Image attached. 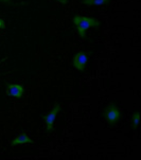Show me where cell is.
Listing matches in <instances>:
<instances>
[{"label":"cell","instance_id":"6da1fadb","mask_svg":"<svg viewBox=\"0 0 141 160\" xmlns=\"http://www.w3.org/2000/svg\"><path fill=\"white\" fill-rule=\"evenodd\" d=\"M72 21L77 26V30L80 36L83 37V38L85 37L86 30H88L89 28H97V27L100 26V22L97 19H94L93 17H88V16L75 15Z\"/></svg>","mask_w":141,"mask_h":160},{"label":"cell","instance_id":"7a4b0ae2","mask_svg":"<svg viewBox=\"0 0 141 160\" xmlns=\"http://www.w3.org/2000/svg\"><path fill=\"white\" fill-rule=\"evenodd\" d=\"M104 117L108 123L113 125V124L118 123V122L120 121L121 112H120V110H119V108L116 106L115 104H112L105 109Z\"/></svg>","mask_w":141,"mask_h":160},{"label":"cell","instance_id":"3957f363","mask_svg":"<svg viewBox=\"0 0 141 160\" xmlns=\"http://www.w3.org/2000/svg\"><path fill=\"white\" fill-rule=\"evenodd\" d=\"M61 110V106L59 104H55L54 107L52 108L50 113H48L47 116H45V123H46V127H47L48 131H52L53 128V124H54V121L56 119V116H58V112Z\"/></svg>","mask_w":141,"mask_h":160},{"label":"cell","instance_id":"277c9868","mask_svg":"<svg viewBox=\"0 0 141 160\" xmlns=\"http://www.w3.org/2000/svg\"><path fill=\"white\" fill-rule=\"evenodd\" d=\"M87 59H88L87 54L84 52V51H81V52H78L73 58V66L78 70H80V71H83L85 69V65L87 63Z\"/></svg>","mask_w":141,"mask_h":160},{"label":"cell","instance_id":"5b68a950","mask_svg":"<svg viewBox=\"0 0 141 160\" xmlns=\"http://www.w3.org/2000/svg\"><path fill=\"white\" fill-rule=\"evenodd\" d=\"M23 86L21 84H9L8 85V96L12 98H20L23 94Z\"/></svg>","mask_w":141,"mask_h":160},{"label":"cell","instance_id":"8992f818","mask_svg":"<svg viewBox=\"0 0 141 160\" xmlns=\"http://www.w3.org/2000/svg\"><path fill=\"white\" fill-rule=\"evenodd\" d=\"M23 143H33L30 138L27 136L26 134H21L19 136H17L14 140L11 142V145H17V144H23Z\"/></svg>","mask_w":141,"mask_h":160},{"label":"cell","instance_id":"52a82bcc","mask_svg":"<svg viewBox=\"0 0 141 160\" xmlns=\"http://www.w3.org/2000/svg\"><path fill=\"white\" fill-rule=\"evenodd\" d=\"M110 0H83L84 4L87 5H102L108 3Z\"/></svg>","mask_w":141,"mask_h":160},{"label":"cell","instance_id":"ba28073f","mask_svg":"<svg viewBox=\"0 0 141 160\" xmlns=\"http://www.w3.org/2000/svg\"><path fill=\"white\" fill-rule=\"evenodd\" d=\"M139 113L138 112H135L133 115V127H137L138 126V123H139Z\"/></svg>","mask_w":141,"mask_h":160},{"label":"cell","instance_id":"9c48e42d","mask_svg":"<svg viewBox=\"0 0 141 160\" xmlns=\"http://www.w3.org/2000/svg\"><path fill=\"white\" fill-rule=\"evenodd\" d=\"M5 28V23H4V20L0 18V29H4Z\"/></svg>","mask_w":141,"mask_h":160},{"label":"cell","instance_id":"30bf717a","mask_svg":"<svg viewBox=\"0 0 141 160\" xmlns=\"http://www.w3.org/2000/svg\"><path fill=\"white\" fill-rule=\"evenodd\" d=\"M59 2H62V3H66L67 2V0H58Z\"/></svg>","mask_w":141,"mask_h":160},{"label":"cell","instance_id":"8fae6325","mask_svg":"<svg viewBox=\"0 0 141 160\" xmlns=\"http://www.w3.org/2000/svg\"><path fill=\"white\" fill-rule=\"evenodd\" d=\"M0 1H2V2H8L9 0H0Z\"/></svg>","mask_w":141,"mask_h":160}]
</instances>
